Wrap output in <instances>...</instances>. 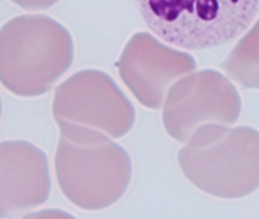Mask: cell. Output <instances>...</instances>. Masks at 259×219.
Wrapping results in <instances>:
<instances>
[{
  "instance_id": "6da1fadb",
  "label": "cell",
  "mask_w": 259,
  "mask_h": 219,
  "mask_svg": "<svg viewBox=\"0 0 259 219\" xmlns=\"http://www.w3.org/2000/svg\"><path fill=\"white\" fill-rule=\"evenodd\" d=\"M145 25L182 50L221 47L241 35L255 18L259 0H135Z\"/></svg>"
},
{
  "instance_id": "7a4b0ae2",
  "label": "cell",
  "mask_w": 259,
  "mask_h": 219,
  "mask_svg": "<svg viewBox=\"0 0 259 219\" xmlns=\"http://www.w3.org/2000/svg\"><path fill=\"white\" fill-rule=\"evenodd\" d=\"M71 59L70 35L46 16L15 18L2 31L3 70L9 75L50 78L68 68Z\"/></svg>"
},
{
  "instance_id": "3957f363",
  "label": "cell",
  "mask_w": 259,
  "mask_h": 219,
  "mask_svg": "<svg viewBox=\"0 0 259 219\" xmlns=\"http://www.w3.org/2000/svg\"><path fill=\"white\" fill-rule=\"evenodd\" d=\"M224 66L237 79L259 82V21L233 48Z\"/></svg>"
},
{
  "instance_id": "277c9868",
  "label": "cell",
  "mask_w": 259,
  "mask_h": 219,
  "mask_svg": "<svg viewBox=\"0 0 259 219\" xmlns=\"http://www.w3.org/2000/svg\"><path fill=\"white\" fill-rule=\"evenodd\" d=\"M12 2L26 9H43L55 4L57 0H12Z\"/></svg>"
}]
</instances>
